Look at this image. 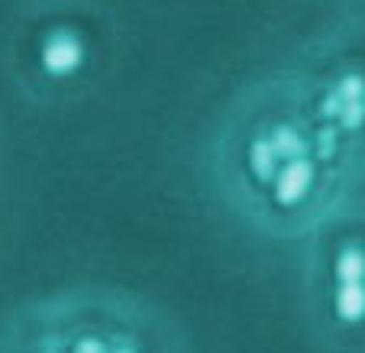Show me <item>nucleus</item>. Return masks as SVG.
Here are the masks:
<instances>
[{
	"instance_id": "obj_5",
	"label": "nucleus",
	"mask_w": 365,
	"mask_h": 353,
	"mask_svg": "<svg viewBox=\"0 0 365 353\" xmlns=\"http://www.w3.org/2000/svg\"><path fill=\"white\" fill-rule=\"evenodd\" d=\"M75 353H103V347L97 344V340H81V344H78V350Z\"/></svg>"
},
{
	"instance_id": "obj_1",
	"label": "nucleus",
	"mask_w": 365,
	"mask_h": 353,
	"mask_svg": "<svg viewBox=\"0 0 365 353\" xmlns=\"http://www.w3.org/2000/svg\"><path fill=\"white\" fill-rule=\"evenodd\" d=\"M307 185H310V166L291 162L282 172V179H278V194H282V201H294L307 192Z\"/></svg>"
},
{
	"instance_id": "obj_2",
	"label": "nucleus",
	"mask_w": 365,
	"mask_h": 353,
	"mask_svg": "<svg viewBox=\"0 0 365 353\" xmlns=\"http://www.w3.org/2000/svg\"><path fill=\"white\" fill-rule=\"evenodd\" d=\"M78 56L81 52H78V46L71 39H52L46 46V65L52 71H68L78 62Z\"/></svg>"
},
{
	"instance_id": "obj_3",
	"label": "nucleus",
	"mask_w": 365,
	"mask_h": 353,
	"mask_svg": "<svg viewBox=\"0 0 365 353\" xmlns=\"http://www.w3.org/2000/svg\"><path fill=\"white\" fill-rule=\"evenodd\" d=\"M362 312H365V289L362 285H346V289L339 292V314L356 321Z\"/></svg>"
},
{
	"instance_id": "obj_4",
	"label": "nucleus",
	"mask_w": 365,
	"mask_h": 353,
	"mask_svg": "<svg viewBox=\"0 0 365 353\" xmlns=\"http://www.w3.org/2000/svg\"><path fill=\"white\" fill-rule=\"evenodd\" d=\"M362 272H365V259L359 257V253H343V259H339V276H343V282L359 285Z\"/></svg>"
}]
</instances>
